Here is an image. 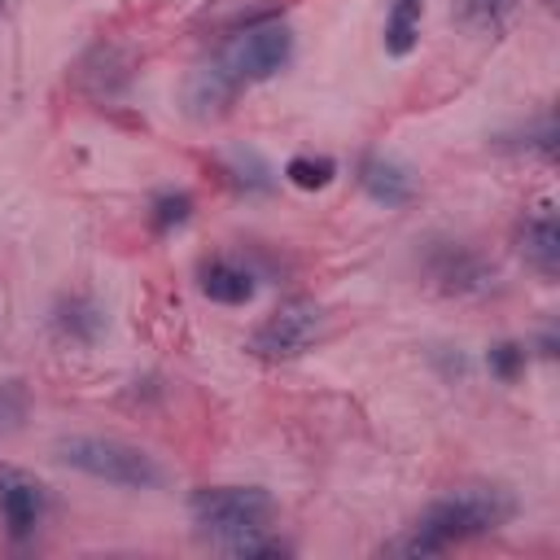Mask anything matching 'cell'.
Here are the masks:
<instances>
[{
    "label": "cell",
    "mask_w": 560,
    "mask_h": 560,
    "mask_svg": "<svg viewBox=\"0 0 560 560\" xmlns=\"http://www.w3.org/2000/svg\"><path fill=\"white\" fill-rule=\"evenodd\" d=\"M57 459L74 472H88L96 481H109V486H122V490H158L166 481L162 464L136 446V442H122V438H101V433H70L61 438L57 446Z\"/></svg>",
    "instance_id": "1"
},
{
    "label": "cell",
    "mask_w": 560,
    "mask_h": 560,
    "mask_svg": "<svg viewBox=\"0 0 560 560\" xmlns=\"http://www.w3.org/2000/svg\"><path fill=\"white\" fill-rule=\"evenodd\" d=\"M516 508L521 503H516V494L508 486H459L446 499L429 503L416 525L429 538H438L442 547H451V542H464V538H481V534L503 529L516 516Z\"/></svg>",
    "instance_id": "2"
},
{
    "label": "cell",
    "mask_w": 560,
    "mask_h": 560,
    "mask_svg": "<svg viewBox=\"0 0 560 560\" xmlns=\"http://www.w3.org/2000/svg\"><path fill=\"white\" fill-rule=\"evenodd\" d=\"M188 512L210 542H223L245 529H267L276 521V499L262 486H201L192 490Z\"/></svg>",
    "instance_id": "3"
},
{
    "label": "cell",
    "mask_w": 560,
    "mask_h": 560,
    "mask_svg": "<svg viewBox=\"0 0 560 560\" xmlns=\"http://www.w3.org/2000/svg\"><path fill=\"white\" fill-rule=\"evenodd\" d=\"M319 328H324V311L311 302V298H289L280 302L245 341V350L254 359H267V363H284V359H298L306 354L315 341H319Z\"/></svg>",
    "instance_id": "4"
},
{
    "label": "cell",
    "mask_w": 560,
    "mask_h": 560,
    "mask_svg": "<svg viewBox=\"0 0 560 560\" xmlns=\"http://www.w3.org/2000/svg\"><path fill=\"white\" fill-rule=\"evenodd\" d=\"M293 57V31L284 22H249L228 48H223V66L241 79V83H262L271 79L284 61Z\"/></svg>",
    "instance_id": "5"
},
{
    "label": "cell",
    "mask_w": 560,
    "mask_h": 560,
    "mask_svg": "<svg viewBox=\"0 0 560 560\" xmlns=\"http://www.w3.org/2000/svg\"><path fill=\"white\" fill-rule=\"evenodd\" d=\"M424 267L433 276V284L442 293H455V298H477V293H490L499 271L486 254H477L472 245H459V241H433L429 254H424Z\"/></svg>",
    "instance_id": "6"
},
{
    "label": "cell",
    "mask_w": 560,
    "mask_h": 560,
    "mask_svg": "<svg viewBox=\"0 0 560 560\" xmlns=\"http://www.w3.org/2000/svg\"><path fill=\"white\" fill-rule=\"evenodd\" d=\"M236 92H241V79H236L223 61H210V66L188 70L179 96H184V114H188V118L210 122V118H223V114L232 109Z\"/></svg>",
    "instance_id": "7"
},
{
    "label": "cell",
    "mask_w": 560,
    "mask_h": 560,
    "mask_svg": "<svg viewBox=\"0 0 560 560\" xmlns=\"http://www.w3.org/2000/svg\"><path fill=\"white\" fill-rule=\"evenodd\" d=\"M44 508H48L44 486H39L26 468H18V464H0V516H4L9 534H13V538L31 534V529L39 525Z\"/></svg>",
    "instance_id": "8"
},
{
    "label": "cell",
    "mask_w": 560,
    "mask_h": 560,
    "mask_svg": "<svg viewBox=\"0 0 560 560\" xmlns=\"http://www.w3.org/2000/svg\"><path fill=\"white\" fill-rule=\"evenodd\" d=\"M516 245H521L525 262H529L538 276L556 280V271H560V223H556V210H551V206H538L534 214L521 219Z\"/></svg>",
    "instance_id": "9"
},
{
    "label": "cell",
    "mask_w": 560,
    "mask_h": 560,
    "mask_svg": "<svg viewBox=\"0 0 560 560\" xmlns=\"http://www.w3.org/2000/svg\"><path fill=\"white\" fill-rule=\"evenodd\" d=\"M359 184L381 206H407L416 197V175L402 162H394V158H363Z\"/></svg>",
    "instance_id": "10"
},
{
    "label": "cell",
    "mask_w": 560,
    "mask_h": 560,
    "mask_svg": "<svg viewBox=\"0 0 560 560\" xmlns=\"http://www.w3.org/2000/svg\"><path fill=\"white\" fill-rule=\"evenodd\" d=\"M197 284L210 302H223V306H245L254 298V276L249 267L232 262V258H206L197 267Z\"/></svg>",
    "instance_id": "11"
},
{
    "label": "cell",
    "mask_w": 560,
    "mask_h": 560,
    "mask_svg": "<svg viewBox=\"0 0 560 560\" xmlns=\"http://www.w3.org/2000/svg\"><path fill=\"white\" fill-rule=\"evenodd\" d=\"M52 324H57L61 337H70V341H79V346H92V341L105 332V311H101L92 298H83V293H79V298H61Z\"/></svg>",
    "instance_id": "12"
},
{
    "label": "cell",
    "mask_w": 560,
    "mask_h": 560,
    "mask_svg": "<svg viewBox=\"0 0 560 560\" xmlns=\"http://www.w3.org/2000/svg\"><path fill=\"white\" fill-rule=\"evenodd\" d=\"M416 18H420V0H394V13L385 22V52L407 57L416 48Z\"/></svg>",
    "instance_id": "13"
},
{
    "label": "cell",
    "mask_w": 560,
    "mask_h": 560,
    "mask_svg": "<svg viewBox=\"0 0 560 560\" xmlns=\"http://www.w3.org/2000/svg\"><path fill=\"white\" fill-rule=\"evenodd\" d=\"M332 175H337V162H332V158H311V153H298V158H289V166H284V179H289L293 188H302V192L328 188Z\"/></svg>",
    "instance_id": "14"
},
{
    "label": "cell",
    "mask_w": 560,
    "mask_h": 560,
    "mask_svg": "<svg viewBox=\"0 0 560 560\" xmlns=\"http://www.w3.org/2000/svg\"><path fill=\"white\" fill-rule=\"evenodd\" d=\"M188 219H192V197H188V192H162V197H153V206H149L153 232H175V228H184Z\"/></svg>",
    "instance_id": "15"
},
{
    "label": "cell",
    "mask_w": 560,
    "mask_h": 560,
    "mask_svg": "<svg viewBox=\"0 0 560 560\" xmlns=\"http://www.w3.org/2000/svg\"><path fill=\"white\" fill-rule=\"evenodd\" d=\"M214 547H223L228 556H245V560H254V556H289V542L271 538L267 529H245V534H232V538H223Z\"/></svg>",
    "instance_id": "16"
},
{
    "label": "cell",
    "mask_w": 560,
    "mask_h": 560,
    "mask_svg": "<svg viewBox=\"0 0 560 560\" xmlns=\"http://www.w3.org/2000/svg\"><path fill=\"white\" fill-rule=\"evenodd\" d=\"M508 9H512V0H455V18L464 26H472V31L499 26L508 18Z\"/></svg>",
    "instance_id": "17"
},
{
    "label": "cell",
    "mask_w": 560,
    "mask_h": 560,
    "mask_svg": "<svg viewBox=\"0 0 560 560\" xmlns=\"http://www.w3.org/2000/svg\"><path fill=\"white\" fill-rule=\"evenodd\" d=\"M31 411V389L22 381H0V438L13 433Z\"/></svg>",
    "instance_id": "18"
},
{
    "label": "cell",
    "mask_w": 560,
    "mask_h": 560,
    "mask_svg": "<svg viewBox=\"0 0 560 560\" xmlns=\"http://www.w3.org/2000/svg\"><path fill=\"white\" fill-rule=\"evenodd\" d=\"M228 175L241 184V188H271V171H267V162L258 158V153H232V162H228Z\"/></svg>",
    "instance_id": "19"
},
{
    "label": "cell",
    "mask_w": 560,
    "mask_h": 560,
    "mask_svg": "<svg viewBox=\"0 0 560 560\" xmlns=\"http://www.w3.org/2000/svg\"><path fill=\"white\" fill-rule=\"evenodd\" d=\"M490 372H494L499 381H516V376L525 372V346H521V341H499V346H490Z\"/></svg>",
    "instance_id": "20"
},
{
    "label": "cell",
    "mask_w": 560,
    "mask_h": 560,
    "mask_svg": "<svg viewBox=\"0 0 560 560\" xmlns=\"http://www.w3.org/2000/svg\"><path fill=\"white\" fill-rule=\"evenodd\" d=\"M381 551H385V556H438V551H446V547H442L438 538H429L420 525H411L407 534H398V538L385 542Z\"/></svg>",
    "instance_id": "21"
}]
</instances>
